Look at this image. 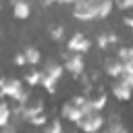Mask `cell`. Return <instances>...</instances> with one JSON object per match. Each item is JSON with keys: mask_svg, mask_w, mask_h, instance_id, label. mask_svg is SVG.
<instances>
[{"mask_svg": "<svg viewBox=\"0 0 133 133\" xmlns=\"http://www.w3.org/2000/svg\"><path fill=\"white\" fill-rule=\"evenodd\" d=\"M4 83H6V77H0V91H2V87H4Z\"/></svg>", "mask_w": 133, "mask_h": 133, "instance_id": "484cf974", "label": "cell"}, {"mask_svg": "<svg viewBox=\"0 0 133 133\" xmlns=\"http://www.w3.org/2000/svg\"><path fill=\"white\" fill-rule=\"evenodd\" d=\"M60 114H62V118H66L69 123H77L83 114H81V110L73 104V102H66V104H62V108H60Z\"/></svg>", "mask_w": 133, "mask_h": 133, "instance_id": "9c48e42d", "label": "cell"}, {"mask_svg": "<svg viewBox=\"0 0 133 133\" xmlns=\"http://www.w3.org/2000/svg\"><path fill=\"white\" fill-rule=\"evenodd\" d=\"M42 73H44V75H48V77L60 79V77H62V73H64V66H62L60 62H56V60H48Z\"/></svg>", "mask_w": 133, "mask_h": 133, "instance_id": "8fae6325", "label": "cell"}, {"mask_svg": "<svg viewBox=\"0 0 133 133\" xmlns=\"http://www.w3.org/2000/svg\"><path fill=\"white\" fill-rule=\"evenodd\" d=\"M116 42H118V35H114V33H110V31H102V33H98V37H96V44H98L100 50H108V46H110V44H116Z\"/></svg>", "mask_w": 133, "mask_h": 133, "instance_id": "30bf717a", "label": "cell"}, {"mask_svg": "<svg viewBox=\"0 0 133 133\" xmlns=\"http://www.w3.org/2000/svg\"><path fill=\"white\" fill-rule=\"evenodd\" d=\"M123 23H125L127 27H133V15H127V17L123 19Z\"/></svg>", "mask_w": 133, "mask_h": 133, "instance_id": "cb8c5ba5", "label": "cell"}, {"mask_svg": "<svg viewBox=\"0 0 133 133\" xmlns=\"http://www.w3.org/2000/svg\"><path fill=\"white\" fill-rule=\"evenodd\" d=\"M10 118H12V112H10L8 104H6V102H0V129L6 127V125L10 123Z\"/></svg>", "mask_w": 133, "mask_h": 133, "instance_id": "5bb4252c", "label": "cell"}, {"mask_svg": "<svg viewBox=\"0 0 133 133\" xmlns=\"http://www.w3.org/2000/svg\"><path fill=\"white\" fill-rule=\"evenodd\" d=\"M104 123H106V118L102 116V112L91 110V112L83 114V116H81L75 125H77L83 133H98L100 129H104Z\"/></svg>", "mask_w": 133, "mask_h": 133, "instance_id": "6da1fadb", "label": "cell"}, {"mask_svg": "<svg viewBox=\"0 0 133 133\" xmlns=\"http://www.w3.org/2000/svg\"><path fill=\"white\" fill-rule=\"evenodd\" d=\"M114 8V2L112 0H98V6H96V19H106Z\"/></svg>", "mask_w": 133, "mask_h": 133, "instance_id": "7c38bea8", "label": "cell"}, {"mask_svg": "<svg viewBox=\"0 0 133 133\" xmlns=\"http://www.w3.org/2000/svg\"><path fill=\"white\" fill-rule=\"evenodd\" d=\"M56 2H60V4H75L77 0H56Z\"/></svg>", "mask_w": 133, "mask_h": 133, "instance_id": "d4e9b609", "label": "cell"}, {"mask_svg": "<svg viewBox=\"0 0 133 133\" xmlns=\"http://www.w3.org/2000/svg\"><path fill=\"white\" fill-rule=\"evenodd\" d=\"M66 133H77V131H66Z\"/></svg>", "mask_w": 133, "mask_h": 133, "instance_id": "f1b7e54d", "label": "cell"}, {"mask_svg": "<svg viewBox=\"0 0 133 133\" xmlns=\"http://www.w3.org/2000/svg\"><path fill=\"white\" fill-rule=\"evenodd\" d=\"M23 91H25V89H23V81H21V79H6V83H4V87H2V91H0V98H10V100L17 102V98H19Z\"/></svg>", "mask_w": 133, "mask_h": 133, "instance_id": "5b68a950", "label": "cell"}, {"mask_svg": "<svg viewBox=\"0 0 133 133\" xmlns=\"http://www.w3.org/2000/svg\"><path fill=\"white\" fill-rule=\"evenodd\" d=\"M56 83H58V79H54V77H48V75H42V87L48 91V94H56Z\"/></svg>", "mask_w": 133, "mask_h": 133, "instance_id": "9a60e30c", "label": "cell"}, {"mask_svg": "<svg viewBox=\"0 0 133 133\" xmlns=\"http://www.w3.org/2000/svg\"><path fill=\"white\" fill-rule=\"evenodd\" d=\"M44 133H62V123H60V121L46 123V131H44Z\"/></svg>", "mask_w": 133, "mask_h": 133, "instance_id": "44dd1931", "label": "cell"}, {"mask_svg": "<svg viewBox=\"0 0 133 133\" xmlns=\"http://www.w3.org/2000/svg\"><path fill=\"white\" fill-rule=\"evenodd\" d=\"M12 62H15L17 66H27V60H25V54H23V52H21V54H15Z\"/></svg>", "mask_w": 133, "mask_h": 133, "instance_id": "7402d4cb", "label": "cell"}, {"mask_svg": "<svg viewBox=\"0 0 133 133\" xmlns=\"http://www.w3.org/2000/svg\"><path fill=\"white\" fill-rule=\"evenodd\" d=\"M66 48H69V52H75V54H85V52H89L91 42H89V39H87L81 31H75V33L69 37Z\"/></svg>", "mask_w": 133, "mask_h": 133, "instance_id": "277c9868", "label": "cell"}, {"mask_svg": "<svg viewBox=\"0 0 133 133\" xmlns=\"http://www.w3.org/2000/svg\"><path fill=\"white\" fill-rule=\"evenodd\" d=\"M27 123H31V125H35V127H44L46 123H48V116L44 114V112H39V114H35V116H31Z\"/></svg>", "mask_w": 133, "mask_h": 133, "instance_id": "ffe728a7", "label": "cell"}, {"mask_svg": "<svg viewBox=\"0 0 133 133\" xmlns=\"http://www.w3.org/2000/svg\"><path fill=\"white\" fill-rule=\"evenodd\" d=\"M2 133H17V129H15V125H6V127H2Z\"/></svg>", "mask_w": 133, "mask_h": 133, "instance_id": "603a6c76", "label": "cell"}, {"mask_svg": "<svg viewBox=\"0 0 133 133\" xmlns=\"http://www.w3.org/2000/svg\"><path fill=\"white\" fill-rule=\"evenodd\" d=\"M23 54H25V60H27V64H37L39 60H42V54H39V50L37 48H33V46H29V48H25L23 50Z\"/></svg>", "mask_w": 133, "mask_h": 133, "instance_id": "4fadbf2b", "label": "cell"}, {"mask_svg": "<svg viewBox=\"0 0 133 133\" xmlns=\"http://www.w3.org/2000/svg\"><path fill=\"white\" fill-rule=\"evenodd\" d=\"M62 58H64V71L66 73H71L73 77H79V75H83L85 73V58H83V54H75V52H62Z\"/></svg>", "mask_w": 133, "mask_h": 133, "instance_id": "7a4b0ae2", "label": "cell"}, {"mask_svg": "<svg viewBox=\"0 0 133 133\" xmlns=\"http://www.w3.org/2000/svg\"><path fill=\"white\" fill-rule=\"evenodd\" d=\"M89 100H91V108L98 110V112H102V110L106 108V100H108V98H106V94H98L96 98H89Z\"/></svg>", "mask_w": 133, "mask_h": 133, "instance_id": "ac0fdd59", "label": "cell"}, {"mask_svg": "<svg viewBox=\"0 0 133 133\" xmlns=\"http://www.w3.org/2000/svg\"><path fill=\"white\" fill-rule=\"evenodd\" d=\"M52 2H56V0H44V6H50Z\"/></svg>", "mask_w": 133, "mask_h": 133, "instance_id": "4316f807", "label": "cell"}, {"mask_svg": "<svg viewBox=\"0 0 133 133\" xmlns=\"http://www.w3.org/2000/svg\"><path fill=\"white\" fill-rule=\"evenodd\" d=\"M50 39H52V42H62V39H64V27H62V25L52 27V29H50Z\"/></svg>", "mask_w": 133, "mask_h": 133, "instance_id": "d6986e66", "label": "cell"}, {"mask_svg": "<svg viewBox=\"0 0 133 133\" xmlns=\"http://www.w3.org/2000/svg\"><path fill=\"white\" fill-rule=\"evenodd\" d=\"M116 133H129V131H127V127H123V129H121V131H116Z\"/></svg>", "mask_w": 133, "mask_h": 133, "instance_id": "83f0119b", "label": "cell"}, {"mask_svg": "<svg viewBox=\"0 0 133 133\" xmlns=\"http://www.w3.org/2000/svg\"><path fill=\"white\" fill-rule=\"evenodd\" d=\"M112 94H114L116 100L127 102V100H131V96H133V85H129L127 81H123V79L118 77V79L112 83Z\"/></svg>", "mask_w": 133, "mask_h": 133, "instance_id": "8992f818", "label": "cell"}, {"mask_svg": "<svg viewBox=\"0 0 133 133\" xmlns=\"http://www.w3.org/2000/svg\"><path fill=\"white\" fill-rule=\"evenodd\" d=\"M116 58L123 60V62H133V46H123V48H118Z\"/></svg>", "mask_w": 133, "mask_h": 133, "instance_id": "e0dca14e", "label": "cell"}, {"mask_svg": "<svg viewBox=\"0 0 133 133\" xmlns=\"http://www.w3.org/2000/svg\"><path fill=\"white\" fill-rule=\"evenodd\" d=\"M123 66H125L123 60H118V58H108V60L104 62V73L110 75V77H114V79H118V77L123 75Z\"/></svg>", "mask_w": 133, "mask_h": 133, "instance_id": "ba28073f", "label": "cell"}, {"mask_svg": "<svg viewBox=\"0 0 133 133\" xmlns=\"http://www.w3.org/2000/svg\"><path fill=\"white\" fill-rule=\"evenodd\" d=\"M42 71H29L27 75H25V83L27 85H31V87H35V85H39L42 83Z\"/></svg>", "mask_w": 133, "mask_h": 133, "instance_id": "2e32d148", "label": "cell"}, {"mask_svg": "<svg viewBox=\"0 0 133 133\" xmlns=\"http://www.w3.org/2000/svg\"><path fill=\"white\" fill-rule=\"evenodd\" d=\"M10 4H12V15H15V19L25 21V19L31 17V4H29V0H10Z\"/></svg>", "mask_w": 133, "mask_h": 133, "instance_id": "52a82bcc", "label": "cell"}, {"mask_svg": "<svg viewBox=\"0 0 133 133\" xmlns=\"http://www.w3.org/2000/svg\"><path fill=\"white\" fill-rule=\"evenodd\" d=\"M96 6H98V0H77L73 4V17L77 21H94Z\"/></svg>", "mask_w": 133, "mask_h": 133, "instance_id": "3957f363", "label": "cell"}]
</instances>
